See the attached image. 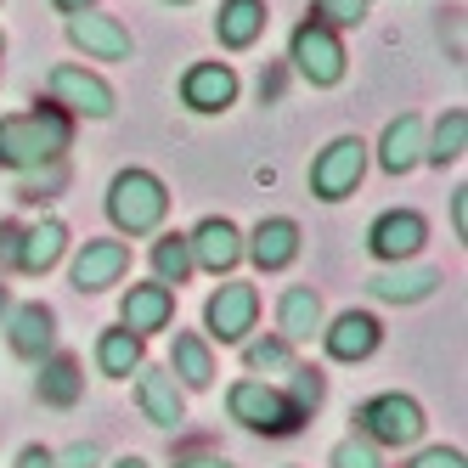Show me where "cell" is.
I'll return each instance as SVG.
<instances>
[{
	"label": "cell",
	"instance_id": "6da1fadb",
	"mask_svg": "<svg viewBox=\"0 0 468 468\" xmlns=\"http://www.w3.org/2000/svg\"><path fill=\"white\" fill-rule=\"evenodd\" d=\"M74 142V119L57 102H35L28 113L0 119V170H46V164H62Z\"/></svg>",
	"mask_w": 468,
	"mask_h": 468
},
{
	"label": "cell",
	"instance_id": "7a4b0ae2",
	"mask_svg": "<svg viewBox=\"0 0 468 468\" xmlns=\"http://www.w3.org/2000/svg\"><path fill=\"white\" fill-rule=\"evenodd\" d=\"M108 215L130 238H147V231H158L164 215H170V186L153 170H119L113 186H108Z\"/></svg>",
	"mask_w": 468,
	"mask_h": 468
},
{
	"label": "cell",
	"instance_id": "3957f363",
	"mask_svg": "<svg viewBox=\"0 0 468 468\" xmlns=\"http://www.w3.org/2000/svg\"><path fill=\"white\" fill-rule=\"evenodd\" d=\"M226 412H231V423H243L254 434H271V441L299 434V423H305V412H299L277 384H265V378H238V384H231L226 389Z\"/></svg>",
	"mask_w": 468,
	"mask_h": 468
},
{
	"label": "cell",
	"instance_id": "277c9868",
	"mask_svg": "<svg viewBox=\"0 0 468 468\" xmlns=\"http://www.w3.org/2000/svg\"><path fill=\"white\" fill-rule=\"evenodd\" d=\"M423 429H429L423 407H418L412 395H400V389L373 395V400H361V407H356V434H361L367 446H412Z\"/></svg>",
	"mask_w": 468,
	"mask_h": 468
},
{
	"label": "cell",
	"instance_id": "5b68a950",
	"mask_svg": "<svg viewBox=\"0 0 468 468\" xmlns=\"http://www.w3.org/2000/svg\"><path fill=\"white\" fill-rule=\"evenodd\" d=\"M69 249V226L62 220H35V226H0V260L23 277H46Z\"/></svg>",
	"mask_w": 468,
	"mask_h": 468
},
{
	"label": "cell",
	"instance_id": "8992f818",
	"mask_svg": "<svg viewBox=\"0 0 468 468\" xmlns=\"http://www.w3.org/2000/svg\"><path fill=\"white\" fill-rule=\"evenodd\" d=\"M288 62L299 69V80H311V85H339L345 80V46L333 28H322L316 17H305L293 28V40H288Z\"/></svg>",
	"mask_w": 468,
	"mask_h": 468
},
{
	"label": "cell",
	"instance_id": "52a82bcc",
	"mask_svg": "<svg viewBox=\"0 0 468 468\" xmlns=\"http://www.w3.org/2000/svg\"><path fill=\"white\" fill-rule=\"evenodd\" d=\"M367 176V142L361 136H339L327 142L311 164V192L322 197V204H339V197H350Z\"/></svg>",
	"mask_w": 468,
	"mask_h": 468
},
{
	"label": "cell",
	"instance_id": "ba28073f",
	"mask_svg": "<svg viewBox=\"0 0 468 468\" xmlns=\"http://www.w3.org/2000/svg\"><path fill=\"white\" fill-rule=\"evenodd\" d=\"M46 90H51V102L69 113V119H74V113H85V119H108V113H113V90H108V80H96V74L74 69V62H57L51 80H46Z\"/></svg>",
	"mask_w": 468,
	"mask_h": 468
},
{
	"label": "cell",
	"instance_id": "9c48e42d",
	"mask_svg": "<svg viewBox=\"0 0 468 468\" xmlns=\"http://www.w3.org/2000/svg\"><path fill=\"white\" fill-rule=\"evenodd\" d=\"M254 316H260V288L249 282H226L209 293V305H204V322L220 345H243L249 333H254Z\"/></svg>",
	"mask_w": 468,
	"mask_h": 468
},
{
	"label": "cell",
	"instance_id": "30bf717a",
	"mask_svg": "<svg viewBox=\"0 0 468 468\" xmlns=\"http://www.w3.org/2000/svg\"><path fill=\"white\" fill-rule=\"evenodd\" d=\"M186 249H192V271L226 277V271H238V260H243V231L231 226L226 215H209V220H197Z\"/></svg>",
	"mask_w": 468,
	"mask_h": 468
},
{
	"label": "cell",
	"instance_id": "8fae6325",
	"mask_svg": "<svg viewBox=\"0 0 468 468\" xmlns=\"http://www.w3.org/2000/svg\"><path fill=\"white\" fill-rule=\"evenodd\" d=\"M423 243H429V226H423L418 209H384L373 220V231H367V249H373L378 260H395V265L412 260Z\"/></svg>",
	"mask_w": 468,
	"mask_h": 468
},
{
	"label": "cell",
	"instance_id": "7c38bea8",
	"mask_svg": "<svg viewBox=\"0 0 468 468\" xmlns=\"http://www.w3.org/2000/svg\"><path fill=\"white\" fill-rule=\"evenodd\" d=\"M119 327H130L136 339H147V333H164L176 316V288H164V282H136V288H124L119 299Z\"/></svg>",
	"mask_w": 468,
	"mask_h": 468
},
{
	"label": "cell",
	"instance_id": "4fadbf2b",
	"mask_svg": "<svg viewBox=\"0 0 468 468\" xmlns=\"http://www.w3.org/2000/svg\"><path fill=\"white\" fill-rule=\"evenodd\" d=\"M69 40L96 62H124L130 57V28L119 17H108V12H74L69 17Z\"/></svg>",
	"mask_w": 468,
	"mask_h": 468
},
{
	"label": "cell",
	"instance_id": "5bb4252c",
	"mask_svg": "<svg viewBox=\"0 0 468 468\" xmlns=\"http://www.w3.org/2000/svg\"><path fill=\"white\" fill-rule=\"evenodd\" d=\"M181 102L192 113H226L238 102V74H231L226 62H192L186 80H181Z\"/></svg>",
	"mask_w": 468,
	"mask_h": 468
},
{
	"label": "cell",
	"instance_id": "9a60e30c",
	"mask_svg": "<svg viewBox=\"0 0 468 468\" xmlns=\"http://www.w3.org/2000/svg\"><path fill=\"white\" fill-rule=\"evenodd\" d=\"M378 339H384V327H378V316H367V311H339L327 322V333H322V350L333 356V361H367L378 350Z\"/></svg>",
	"mask_w": 468,
	"mask_h": 468
},
{
	"label": "cell",
	"instance_id": "2e32d148",
	"mask_svg": "<svg viewBox=\"0 0 468 468\" xmlns=\"http://www.w3.org/2000/svg\"><path fill=\"white\" fill-rule=\"evenodd\" d=\"M136 400H142V412H147V423H158V429H181L186 423V395H181V384L170 378V367H136Z\"/></svg>",
	"mask_w": 468,
	"mask_h": 468
},
{
	"label": "cell",
	"instance_id": "e0dca14e",
	"mask_svg": "<svg viewBox=\"0 0 468 468\" xmlns=\"http://www.w3.org/2000/svg\"><path fill=\"white\" fill-rule=\"evenodd\" d=\"M6 345L23 361H46L51 345H57V316H51V305H12L6 311Z\"/></svg>",
	"mask_w": 468,
	"mask_h": 468
},
{
	"label": "cell",
	"instance_id": "ac0fdd59",
	"mask_svg": "<svg viewBox=\"0 0 468 468\" xmlns=\"http://www.w3.org/2000/svg\"><path fill=\"white\" fill-rule=\"evenodd\" d=\"M124 271H130V249H124V243H113V238H90V243L74 254V288H80V293L113 288Z\"/></svg>",
	"mask_w": 468,
	"mask_h": 468
},
{
	"label": "cell",
	"instance_id": "d6986e66",
	"mask_svg": "<svg viewBox=\"0 0 468 468\" xmlns=\"http://www.w3.org/2000/svg\"><path fill=\"white\" fill-rule=\"evenodd\" d=\"M260 271H282V265H293L299 260V226L288 220V215H271V220H260L254 231H249V249H243Z\"/></svg>",
	"mask_w": 468,
	"mask_h": 468
},
{
	"label": "cell",
	"instance_id": "ffe728a7",
	"mask_svg": "<svg viewBox=\"0 0 468 468\" xmlns=\"http://www.w3.org/2000/svg\"><path fill=\"white\" fill-rule=\"evenodd\" d=\"M434 288H441V271H429V265H389V271L367 282V293L384 299V305H418Z\"/></svg>",
	"mask_w": 468,
	"mask_h": 468
},
{
	"label": "cell",
	"instance_id": "44dd1931",
	"mask_svg": "<svg viewBox=\"0 0 468 468\" xmlns=\"http://www.w3.org/2000/svg\"><path fill=\"white\" fill-rule=\"evenodd\" d=\"M277 339H288V345H305L311 333H322V293L311 288V282H299V288H282V299H277Z\"/></svg>",
	"mask_w": 468,
	"mask_h": 468
},
{
	"label": "cell",
	"instance_id": "7402d4cb",
	"mask_svg": "<svg viewBox=\"0 0 468 468\" xmlns=\"http://www.w3.org/2000/svg\"><path fill=\"white\" fill-rule=\"evenodd\" d=\"M423 158V119L418 113H400L384 124V142H378V164L389 176H407L412 164Z\"/></svg>",
	"mask_w": 468,
	"mask_h": 468
},
{
	"label": "cell",
	"instance_id": "603a6c76",
	"mask_svg": "<svg viewBox=\"0 0 468 468\" xmlns=\"http://www.w3.org/2000/svg\"><path fill=\"white\" fill-rule=\"evenodd\" d=\"M215 35L226 51H243L265 35V0H220L215 12Z\"/></svg>",
	"mask_w": 468,
	"mask_h": 468
},
{
	"label": "cell",
	"instance_id": "cb8c5ba5",
	"mask_svg": "<svg viewBox=\"0 0 468 468\" xmlns=\"http://www.w3.org/2000/svg\"><path fill=\"white\" fill-rule=\"evenodd\" d=\"M35 395L46 400V407H80V395H85V373H80V361L74 356H46L40 361V378H35Z\"/></svg>",
	"mask_w": 468,
	"mask_h": 468
},
{
	"label": "cell",
	"instance_id": "d4e9b609",
	"mask_svg": "<svg viewBox=\"0 0 468 468\" xmlns=\"http://www.w3.org/2000/svg\"><path fill=\"white\" fill-rule=\"evenodd\" d=\"M170 378H181L186 389H209V384H215V350H209L204 333H176Z\"/></svg>",
	"mask_w": 468,
	"mask_h": 468
},
{
	"label": "cell",
	"instance_id": "484cf974",
	"mask_svg": "<svg viewBox=\"0 0 468 468\" xmlns=\"http://www.w3.org/2000/svg\"><path fill=\"white\" fill-rule=\"evenodd\" d=\"M96 367H102L108 378H130L142 367V339L130 327H102V339H96Z\"/></svg>",
	"mask_w": 468,
	"mask_h": 468
},
{
	"label": "cell",
	"instance_id": "4316f807",
	"mask_svg": "<svg viewBox=\"0 0 468 468\" xmlns=\"http://www.w3.org/2000/svg\"><path fill=\"white\" fill-rule=\"evenodd\" d=\"M463 153H468V113L463 108H446V119L434 124V136L423 142V158L446 170V164H457Z\"/></svg>",
	"mask_w": 468,
	"mask_h": 468
},
{
	"label": "cell",
	"instance_id": "83f0119b",
	"mask_svg": "<svg viewBox=\"0 0 468 468\" xmlns=\"http://www.w3.org/2000/svg\"><path fill=\"white\" fill-rule=\"evenodd\" d=\"M153 282H164V288H181L186 277H192V249H186V238L181 231H164V238L153 243Z\"/></svg>",
	"mask_w": 468,
	"mask_h": 468
},
{
	"label": "cell",
	"instance_id": "f1b7e54d",
	"mask_svg": "<svg viewBox=\"0 0 468 468\" xmlns=\"http://www.w3.org/2000/svg\"><path fill=\"white\" fill-rule=\"evenodd\" d=\"M249 361V373H293V345L288 339H254L243 350Z\"/></svg>",
	"mask_w": 468,
	"mask_h": 468
},
{
	"label": "cell",
	"instance_id": "f546056e",
	"mask_svg": "<svg viewBox=\"0 0 468 468\" xmlns=\"http://www.w3.org/2000/svg\"><path fill=\"white\" fill-rule=\"evenodd\" d=\"M282 395H288L293 407L311 418V412L322 407V395H327V378L316 373V367H293V373H288V389H282Z\"/></svg>",
	"mask_w": 468,
	"mask_h": 468
},
{
	"label": "cell",
	"instance_id": "4dcf8cb0",
	"mask_svg": "<svg viewBox=\"0 0 468 468\" xmlns=\"http://www.w3.org/2000/svg\"><path fill=\"white\" fill-rule=\"evenodd\" d=\"M311 17H316L322 28H333V35H339V28H361V17H367V0H316V6H311Z\"/></svg>",
	"mask_w": 468,
	"mask_h": 468
},
{
	"label": "cell",
	"instance_id": "1f68e13d",
	"mask_svg": "<svg viewBox=\"0 0 468 468\" xmlns=\"http://www.w3.org/2000/svg\"><path fill=\"white\" fill-rule=\"evenodd\" d=\"M62 181H69V176H62V164H46V176L28 170V181L17 186V204H51V197L62 192Z\"/></svg>",
	"mask_w": 468,
	"mask_h": 468
},
{
	"label": "cell",
	"instance_id": "d6a6232c",
	"mask_svg": "<svg viewBox=\"0 0 468 468\" xmlns=\"http://www.w3.org/2000/svg\"><path fill=\"white\" fill-rule=\"evenodd\" d=\"M333 468H384V463H378V446H367L361 434H350V441L333 446Z\"/></svg>",
	"mask_w": 468,
	"mask_h": 468
},
{
	"label": "cell",
	"instance_id": "836d02e7",
	"mask_svg": "<svg viewBox=\"0 0 468 468\" xmlns=\"http://www.w3.org/2000/svg\"><path fill=\"white\" fill-rule=\"evenodd\" d=\"M407 468H468V463H463L457 446H429V452H418Z\"/></svg>",
	"mask_w": 468,
	"mask_h": 468
},
{
	"label": "cell",
	"instance_id": "e575fe53",
	"mask_svg": "<svg viewBox=\"0 0 468 468\" xmlns=\"http://www.w3.org/2000/svg\"><path fill=\"white\" fill-rule=\"evenodd\" d=\"M51 463H57V468H96V463H102V452H96L90 441H74L69 452H57Z\"/></svg>",
	"mask_w": 468,
	"mask_h": 468
},
{
	"label": "cell",
	"instance_id": "d590c367",
	"mask_svg": "<svg viewBox=\"0 0 468 468\" xmlns=\"http://www.w3.org/2000/svg\"><path fill=\"white\" fill-rule=\"evenodd\" d=\"M17 468H57V463H51L46 446H23V452H17Z\"/></svg>",
	"mask_w": 468,
	"mask_h": 468
},
{
	"label": "cell",
	"instance_id": "8d00e7d4",
	"mask_svg": "<svg viewBox=\"0 0 468 468\" xmlns=\"http://www.w3.org/2000/svg\"><path fill=\"white\" fill-rule=\"evenodd\" d=\"M452 220H457V238H463V231H468V186L452 192Z\"/></svg>",
	"mask_w": 468,
	"mask_h": 468
},
{
	"label": "cell",
	"instance_id": "74e56055",
	"mask_svg": "<svg viewBox=\"0 0 468 468\" xmlns=\"http://www.w3.org/2000/svg\"><path fill=\"white\" fill-rule=\"evenodd\" d=\"M176 468H238V463H226V457H181Z\"/></svg>",
	"mask_w": 468,
	"mask_h": 468
},
{
	"label": "cell",
	"instance_id": "f35d334b",
	"mask_svg": "<svg viewBox=\"0 0 468 468\" xmlns=\"http://www.w3.org/2000/svg\"><path fill=\"white\" fill-rule=\"evenodd\" d=\"M51 6H57V12H69V17H74V12H90V6H96V0H51Z\"/></svg>",
	"mask_w": 468,
	"mask_h": 468
},
{
	"label": "cell",
	"instance_id": "ab89813d",
	"mask_svg": "<svg viewBox=\"0 0 468 468\" xmlns=\"http://www.w3.org/2000/svg\"><path fill=\"white\" fill-rule=\"evenodd\" d=\"M12 311V293H6V282H0V316H6Z\"/></svg>",
	"mask_w": 468,
	"mask_h": 468
},
{
	"label": "cell",
	"instance_id": "60d3db41",
	"mask_svg": "<svg viewBox=\"0 0 468 468\" xmlns=\"http://www.w3.org/2000/svg\"><path fill=\"white\" fill-rule=\"evenodd\" d=\"M113 468H147V463H142V457H124V463H113Z\"/></svg>",
	"mask_w": 468,
	"mask_h": 468
},
{
	"label": "cell",
	"instance_id": "b9f144b4",
	"mask_svg": "<svg viewBox=\"0 0 468 468\" xmlns=\"http://www.w3.org/2000/svg\"><path fill=\"white\" fill-rule=\"evenodd\" d=\"M170 6H186V0H170Z\"/></svg>",
	"mask_w": 468,
	"mask_h": 468
},
{
	"label": "cell",
	"instance_id": "7bdbcfd3",
	"mask_svg": "<svg viewBox=\"0 0 468 468\" xmlns=\"http://www.w3.org/2000/svg\"><path fill=\"white\" fill-rule=\"evenodd\" d=\"M0 51H6V35H0Z\"/></svg>",
	"mask_w": 468,
	"mask_h": 468
}]
</instances>
